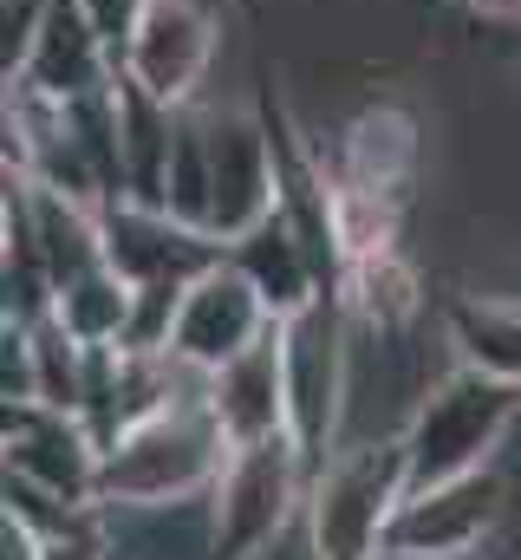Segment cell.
<instances>
[{
    "instance_id": "3957f363",
    "label": "cell",
    "mask_w": 521,
    "mask_h": 560,
    "mask_svg": "<svg viewBox=\"0 0 521 560\" xmlns=\"http://www.w3.org/2000/svg\"><path fill=\"white\" fill-rule=\"evenodd\" d=\"M410 495L404 430L346 436L306 482V541L320 560H379L397 502Z\"/></svg>"
},
{
    "instance_id": "5bb4252c",
    "label": "cell",
    "mask_w": 521,
    "mask_h": 560,
    "mask_svg": "<svg viewBox=\"0 0 521 560\" xmlns=\"http://www.w3.org/2000/svg\"><path fill=\"white\" fill-rule=\"evenodd\" d=\"M209 405L229 430V443H260V436H287V365H280V326L248 346L242 359H229L222 372H209Z\"/></svg>"
},
{
    "instance_id": "30bf717a",
    "label": "cell",
    "mask_w": 521,
    "mask_h": 560,
    "mask_svg": "<svg viewBox=\"0 0 521 560\" xmlns=\"http://www.w3.org/2000/svg\"><path fill=\"white\" fill-rule=\"evenodd\" d=\"M280 326V313L260 300V287L229 255L209 268V275L189 280L183 306H176V332H170V352L196 372H222L229 359H242L248 346H260L267 332Z\"/></svg>"
},
{
    "instance_id": "9c48e42d",
    "label": "cell",
    "mask_w": 521,
    "mask_h": 560,
    "mask_svg": "<svg viewBox=\"0 0 521 560\" xmlns=\"http://www.w3.org/2000/svg\"><path fill=\"white\" fill-rule=\"evenodd\" d=\"M99 469H105V443L79 411L7 405V476L13 482L66 509H99Z\"/></svg>"
},
{
    "instance_id": "277c9868",
    "label": "cell",
    "mask_w": 521,
    "mask_h": 560,
    "mask_svg": "<svg viewBox=\"0 0 521 560\" xmlns=\"http://www.w3.org/2000/svg\"><path fill=\"white\" fill-rule=\"evenodd\" d=\"M280 365H287V436L300 443L313 476L352 430V319L339 293H320L280 319Z\"/></svg>"
},
{
    "instance_id": "d6986e66",
    "label": "cell",
    "mask_w": 521,
    "mask_h": 560,
    "mask_svg": "<svg viewBox=\"0 0 521 560\" xmlns=\"http://www.w3.org/2000/svg\"><path fill=\"white\" fill-rule=\"evenodd\" d=\"M463 7L483 20H521V0H463Z\"/></svg>"
},
{
    "instance_id": "7c38bea8",
    "label": "cell",
    "mask_w": 521,
    "mask_h": 560,
    "mask_svg": "<svg viewBox=\"0 0 521 560\" xmlns=\"http://www.w3.org/2000/svg\"><path fill=\"white\" fill-rule=\"evenodd\" d=\"M417 163H424V125L410 105H366L359 118L339 125L333 138V183L346 189H372L391 202H410V183H417Z\"/></svg>"
},
{
    "instance_id": "5b68a950",
    "label": "cell",
    "mask_w": 521,
    "mask_h": 560,
    "mask_svg": "<svg viewBox=\"0 0 521 560\" xmlns=\"http://www.w3.org/2000/svg\"><path fill=\"white\" fill-rule=\"evenodd\" d=\"M306 456L293 436L242 443L216 482V560H255L306 515Z\"/></svg>"
},
{
    "instance_id": "52a82bcc",
    "label": "cell",
    "mask_w": 521,
    "mask_h": 560,
    "mask_svg": "<svg viewBox=\"0 0 521 560\" xmlns=\"http://www.w3.org/2000/svg\"><path fill=\"white\" fill-rule=\"evenodd\" d=\"M222 52V13L216 0H150L137 33L118 52V72L163 105H202L209 66Z\"/></svg>"
},
{
    "instance_id": "2e32d148",
    "label": "cell",
    "mask_w": 521,
    "mask_h": 560,
    "mask_svg": "<svg viewBox=\"0 0 521 560\" xmlns=\"http://www.w3.org/2000/svg\"><path fill=\"white\" fill-rule=\"evenodd\" d=\"M53 313L72 339L85 346H118L130 332V313H137V280H125L112 261H92L72 280H59L53 293Z\"/></svg>"
},
{
    "instance_id": "6da1fadb",
    "label": "cell",
    "mask_w": 521,
    "mask_h": 560,
    "mask_svg": "<svg viewBox=\"0 0 521 560\" xmlns=\"http://www.w3.org/2000/svg\"><path fill=\"white\" fill-rule=\"evenodd\" d=\"M235 443L209 405V378L189 385L183 398H170L163 411L130 423L125 436L105 443V469H99V502H183V495H209L229 469Z\"/></svg>"
},
{
    "instance_id": "8fae6325",
    "label": "cell",
    "mask_w": 521,
    "mask_h": 560,
    "mask_svg": "<svg viewBox=\"0 0 521 560\" xmlns=\"http://www.w3.org/2000/svg\"><path fill=\"white\" fill-rule=\"evenodd\" d=\"M229 255V242H216L209 229L157 209V202H105V261L125 280L150 287V280H196Z\"/></svg>"
},
{
    "instance_id": "7a4b0ae2",
    "label": "cell",
    "mask_w": 521,
    "mask_h": 560,
    "mask_svg": "<svg viewBox=\"0 0 521 560\" xmlns=\"http://www.w3.org/2000/svg\"><path fill=\"white\" fill-rule=\"evenodd\" d=\"M516 423H521V385L489 378V372L450 359V372L430 378L417 392L410 418H404L410 489H430V482H450V476H470V469L502 463Z\"/></svg>"
},
{
    "instance_id": "ba28073f",
    "label": "cell",
    "mask_w": 521,
    "mask_h": 560,
    "mask_svg": "<svg viewBox=\"0 0 521 560\" xmlns=\"http://www.w3.org/2000/svg\"><path fill=\"white\" fill-rule=\"evenodd\" d=\"M202 138H209V235L235 242L280 209V150L267 112H216L209 98H202Z\"/></svg>"
},
{
    "instance_id": "4fadbf2b",
    "label": "cell",
    "mask_w": 521,
    "mask_h": 560,
    "mask_svg": "<svg viewBox=\"0 0 521 560\" xmlns=\"http://www.w3.org/2000/svg\"><path fill=\"white\" fill-rule=\"evenodd\" d=\"M118 79V52L105 46V33L92 26V13L79 0H53L39 39L26 46L20 72L7 85H33L46 98H85V92H105Z\"/></svg>"
},
{
    "instance_id": "9a60e30c",
    "label": "cell",
    "mask_w": 521,
    "mask_h": 560,
    "mask_svg": "<svg viewBox=\"0 0 521 560\" xmlns=\"http://www.w3.org/2000/svg\"><path fill=\"white\" fill-rule=\"evenodd\" d=\"M229 261L255 280L260 300H267L280 319H287V313H300L306 300H320V293H326L320 261H313V248H306V235L293 229V215H287V209H274V215H267V222H255L248 235H235V242H229Z\"/></svg>"
},
{
    "instance_id": "e0dca14e",
    "label": "cell",
    "mask_w": 521,
    "mask_h": 560,
    "mask_svg": "<svg viewBox=\"0 0 521 560\" xmlns=\"http://www.w3.org/2000/svg\"><path fill=\"white\" fill-rule=\"evenodd\" d=\"M46 13H53V0H0V72H7V79L20 72V59H26V46L39 39Z\"/></svg>"
},
{
    "instance_id": "8992f818",
    "label": "cell",
    "mask_w": 521,
    "mask_h": 560,
    "mask_svg": "<svg viewBox=\"0 0 521 560\" xmlns=\"http://www.w3.org/2000/svg\"><path fill=\"white\" fill-rule=\"evenodd\" d=\"M509 528V469H470L430 489H410L385 528L379 560H476Z\"/></svg>"
},
{
    "instance_id": "ac0fdd59",
    "label": "cell",
    "mask_w": 521,
    "mask_h": 560,
    "mask_svg": "<svg viewBox=\"0 0 521 560\" xmlns=\"http://www.w3.org/2000/svg\"><path fill=\"white\" fill-rule=\"evenodd\" d=\"M79 7H85V13H92V26L105 33V46H112V52H125V39L137 33V20H143V7H150V0H79Z\"/></svg>"
}]
</instances>
